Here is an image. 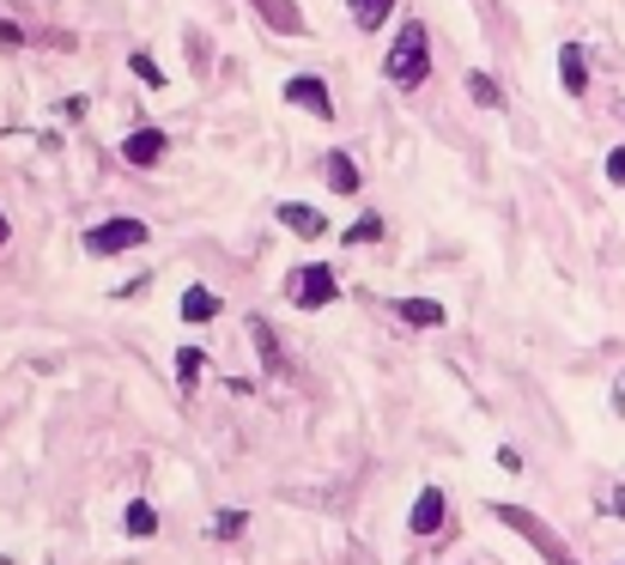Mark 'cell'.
<instances>
[{
    "label": "cell",
    "instance_id": "cell-15",
    "mask_svg": "<svg viewBox=\"0 0 625 565\" xmlns=\"http://www.w3.org/2000/svg\"><path fill=\"white\" fill-rule=\"evenodd\" d=\"M467 98H474L480 110H498L504 104V92H498V80H492V73H467Z\"/></svg>",
    "mask_w": 625,
    "mask_h": 565
},
{
    "label": "cell",
    "instance_id": "cell-8",
    "mask_svg": "<svg viewBox=\"0 0 625 565\" xmlns=\"http://www.w3.org/2000/svg\"><path fill=\"white\" fill-rule=\"evenodd\" d=\"M558 85H565L571 98H583V92H589V56H583L577 43H565V49H558Z\"/></svg>",
    "mask_w": 625,
    "mask_h": 565
},
{
    "label": "cell",
    "instance_id": "cell-20",
    "mask_svg": "<svg viewBox=\"0 0 625 565\" xmlns=\"http://www.w3.org/2000/svg\"><path fill=\"white\" fill-rule=\"evenodd\" d=\"M383 238V220H376V213H364L359 225H346V250H353V243H376Z\"/></svg>",
    "mask_w": 625,
    "mask_h": 565
},
{
    "label": "cell",
    "instance_id": "cell-23",
    "mask_svg": "<svg viewBox=\"0 0 625 565\" xmlns=\"http://www.w3.org/2000/svg\"><path fill=\"white\" fill-rule=\"evenodd\" d=\"M607 511H614V517H625V486H607V498H602Z\"/></svg>",
    "mask_w": 625,
    "mask_h": 565
},
{
    "label": "cell",
    "instance_id": "cell-2",
    "mask_svg": "<svg viewBox=\"0 0 625 565\" xmlns=\"http://www.w3.org/2000/svg\"><path fill=\"white\" fill-rule=\"evenodd\" d=\"M492 517H498L504 529H516V535H523V542L535 547V554H541L546 565H577V559H571V547L558 542V529H546V523L535 517V511H523V505H492Z\"/></svg>",
    "mask_w": 625,
    "mask_h": 565
},
{
    "label": "cell",
    "instance_id": "cell-7",
    "mask_svg": "<svg viewBox=\"0 0 625 565\" xmlns=\"http://www.w3.org/2000/svg\"><path fill=\"white\" fill-rule=\"evenodd\" d=\"M444 517H450V498L437 493V486H425V493L413 498V517H407V529H413V535H437V529H444Z\"/></svg>",
    "mask_w": 625,
    "mask_h": 565
},
{
    "label": "cell",
    "instance_id": "cell-6",
    "mask_svg": "<svg viewBox=\"0 0 625 565\" xmlns=\"http://www.w3.org/2000/svg\"><path fill=\"white\" fill-rule=\"evenodd\" d=\"M164 152H171V140H164L159 128H134V134L122 140V159L134 164V171H152V164H159Z\"/></svg>",
    "mask_w": 625,
    "mask_h": 565
},
{
    "label": "cell",
    "instance_id": "cell-18",
    "mask_svg": "<svg viewBox=\"0 0 625 565\" xmlns=\"http://www.w3.org/2000/svg\"><path fill=\"white\" fill-rule=\"evenodd\" d=\"M201 365H206L201 346H182V353H177V377H182V390H194V383H201Z\"/></svg>",
    "mask_w": 625,
    "mask_h": 565
},
{
    "label": "cell",
    "instance_id": "cell-10",
    "mask_svg": "<svg viewBox=\"0 0 625 565\" xmlns=\"http://www.w3.org/2000/svg\"><path fill=\"white\" fill-rule=\"evenodd\" d=\"M322 171H329L334 195H359V189H364V171L353 164V152H329V164H322Z\"/></svg>",
    "mask_w": 625,
    "mask_h": 565
},
{
    "label": "cell",
    "instance_id": "cell-4",
    "mask_svg": "<svg viewBox=\"0 0 625 565\" xmlns=\"http://www.w3.org/2000/svg\"><path fill=\"white\" fill-rule=\"evenodd\" d=\"M147 238H152L147 220H103V225L85 231V250L91 255H122V250H140Z\"/></svg>",
    "mask_w": 625,
    "mask_h": 565
},
{
    "label": "cell",
    "instance_id": "cell-22",
    "mask_svg": "<svg viewBox=\"0 0 625 565\" xmlns=\"http://www.w3.org/2000/svg\"><path fill=\"white\" fill-rule=\"evenodd\" d=\"M607 183H614V189H625V147H614V152H607Z\"/></svg>",
    "mask_w": 625,
    "mask_h": 565
},
{
    "label": "cell",
    "instance_id": "cell-11",
    "mask_svg": "<svg viewBox=\"0 0 625 565\" xmlns=\"http://www.w3.org/2000/svg\"><path fill=\"white\" fill-rule=\"evenodd\" d=\"M395 316H401V323H413V329H437L450 311L437 299H395Z\"/></svg>",
    "mask_w": 625,
    "mask_h": 565
},
{
    "label": "cell",
    "instance_id": "cell-16",
    "mask_svg": "<svg viewBox=\"0 0 625 565\" xmlns=\"http://www.w3.org/2000/svg\"><path fill=\"white\" fill-rule=\"evenodd\" d=\"M128 73H134L140 85H152V92H164V68L147 56V49H134V56H128Z\"/></svg>",
    "mask_w": 625,
    "mask_h": 565
},
{
    "label": "cell",
    "instance_id": "cell-25",
    "mask_svg": "<svg viewBox=\"0 0 625 565\" xmlns=\"http://www.w3.org/2000/svg\"><path fill=\"white\" fill-rule=\"evenodd\" d=\"M619 115H625V104H619Z\"/></svg>",
    "mask_w": 625,
    "mask_h": 565
},
{
    "label": "cell",
    "instance_id": "cell-1",
    "mask_svg": "<svg viewBox=\"0 0 625 565\" xmlns=\"http://www.w3.org/2000/svg\"><path fill=\"white\" fill-rule=\"evenodd\" d=\"M383 73L401 85V92H420V85L432 80V31H425L420 19H407V24H401V37L389 43Z\"/></svg>",
    "mask_w": 625,
    "mask_h": 565
},
{
    "label": "cell",
    "instance_id": "cell-14",
    "mask_svg": "<svg viewBox=\"0 0 625 565\" xmlns=\"http://www.w3.org/2000/svg\"><path fill=\"white\" fill-rule=\"evenodd\" d=\"M346 12H353V24H359V31H376V24H389L395 0H346Z\"/></svg>",
    "mask_w": 625,
    "mask_h": 565
},
{
    "label": "cell",
    "instance_id": "cell-9",
    "mask_svg": "<svg viewBox=\"0 0 625 565\" xmlns=\"http://www.w3.org/2000/svg\"><path fill=\"white\" fill-rule=\"evenodd\" d=\"M250 7L262 12V19H268L280 37H304V12H298L292 0H250Z\"/></svg>",
    "mask_w": 625,
    "mask_h": 565
},
{
    "label": "cell",
    "instance_id": "cell-24",
    "mask_svg": "<svg viewBox=\"0 0 625 565\" xmlns=\"http://www.w3.org/2000/svg\"><path fill=\"white\" fill-rule=\"evenodd\" d=\"M12 238V225H7V213H0V243H7Z\"/></svg>",
    "mask_w": 625,
    "mask_h": 565
},
{
    "label": "cell",
    "instance_id": "cell-3",
    "mask_svg": "<svg viewBox=\"0 0 625 565\" xmlns=\"http://www.w3.org/2000/svg\"><path fill=\"white\" fill-rule=\"evenodd\" d=\"M285 299L298 304V311H329L334 299H341V280H334L329 262H304L285 274Z\"/></svg>",
    "mask_w": 625,
    "mask_h": 565
},
{
    "label": "cell",
    "instance_id": "cell-13",
    "mask_svg": "<svg viewBox=\"0 0 625 565\" xmlns=\"http://www.w3.org/2000/svg\"><path fill=\"white\" fill-rule=\"evenodd\" d=\"M280 225L298 231V238H316V231H322V213H316V208H298V201H280Z\"/></svg>",
    "mask_w": 625,
    "mask_h": 565
},
{
    "label": "cell",
    "instance_id": "cell-12",
    "mask_svg": "<svg viewBox=\"0 0 625 565\" xmlns=\"http://www.w3.org/2000/svg\"><path fill=\"white\" fill-rule=\"evenodd\" d=\"M219 311H225V304H219L213 286H189L182 292V323H213Z\"/></svg>",
    "mask_w": 625,
    "mask_h": 565
},
{
    "label": "cell",
    "instance_id": "cell-5",
    "mask_svg": "<svg viewBox=\"0 0 625 565\" xmlns=\"http://www.w3.org/2000/svg\"><path fill=\"white\" fill-rule=\"evenodd\" d=\"M285 104H298L304 115H316V122H334V98H329V85H322L316 73H298V80H285Z\"/></svg>",
    "mask_w": 625,
    "mask_h": 565
},
{
    "label": "cell",
    "instance_id": "cell-21",
    "mask_svg": "<svg viewBox=\"0 0 625 565\" xmlns=\"http://www.w3.org/2000/svg\"><path fill=\"white\" fill-rule=\"evenodd\" d=\"M243 523H250L243 511H225V517L213 523V535H219V542H231V535H243Z\"/></svg>",
    "mask_w": 625,
    "mask_h": 565
},
{
    "label": "cell",
    "instance_id": "cell-17",
    "mask_svg": "<svg viewBox=\"0 0 625 565\" xmlns=\"http://www.w3.org/2000/svg\"><path fill=\"white\" fill-rule=\"evenodd\" d=\"M250 341H255V346H262V359H268V365H273V371H285L280 346H273V329L262 323V316H250Z\"/></svg>",
    "mask_w": 625,
    "mask_h": 565
},
{
    "label": "cell",
    "instance_id": "cell-19",
    "mask_svg": "<svg viewBox=\"0 0 625 565\" xmlns=\"http://www.w3.org/2000/svg\"><path fill=\"white\" fill-rule=\"evenodd\" d=\"M159 529V511L147 505V498H134V505H128V535H152Z\"/></svg>",
    "mask_w": 625,
    "mask_h": 565
}]
</instances>
